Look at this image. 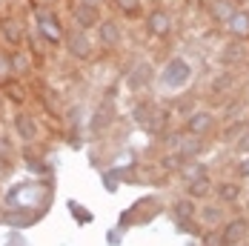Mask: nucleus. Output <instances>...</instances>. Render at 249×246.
<instances>
[{"label":"nucleus","mask_w":249,"mask_h":246,"mask_svg":"<svg viewBox=\"0 0 249 246\" xmlns=\"http://www.w3.org/2000/svg\"><path fill=\"white\" fill-rule=\"evenodd\" d=\"M238 177H249V155H244L238 163Z\"/></svg>","instance_id":"obj_29"},{"label":"nucleus","mask_w":249,"mask_h":246,"mask_svg":"<svg viewBox=\"0 0 249 246\" xmlns=\"http://www.w3.org/2000/svg\"><path fill=\"white\" fill-rule=\"evenodd\" d=\"M247 129H249V126H247L244 121H235V126H229V129L224 132V141H232V143H235V141H238V138H241Z\"/></svg>","instance_id":"obj_21"},{"label":"nucleus","mask_w":249,"mask_h":246,"mask_svg":"<svg viewBox=\"0 0 249 246\" xmlns=\"http://www.w3.org/2000/svg\"><path fill=\"white\" fill-rule=\"evenodd\" d=\"M15 129H18V135H20L23 141H35V138H37V126H35V121H32L29 115H18V118H15Z\"/></svg>","instance_id":"obj_14"},{"label":"nucleus","mask_w":249,"mask_h":246,"mask_svg":"<svg viewBox=\"0 0 249 246\" xmlns=\"http://www.w3.org/2000/svg\"><path fill=\"white\" fill-rule=\"evenodd\" d=\"M180 175H183L186 183H192V180H198V177H206V166H203L200 160H186V163L180 166Z\"/></svg>","instance_id":"obj_16"},{"label":"nucleus","mask_w":249,"mask_h":246,"mask_svg":"<svg viewBox=\"0 0 249 246\" xmlns=\"http://www.w3.org/2000/svg\"><path fill=\"white\" fill-rule=\"evenodd\" d=\"M215 189H218V197L226 200V203H232V200L241 197V186H238V183H229V180H226V183H218Z\"/></svg>","instance_id":"obj_18"},{"label":"nucleus","mask_w":249,"mask_h":246,"mask_svg":"<svg viewBox=\"0 0 249 246\" xmlns=\"http://www.w3.org/2000/svg\"><path fill=\"white\" fill-rule=\"evenodd\" d=\"M200 152H203V143H200V138H180V143H178V158L186 163V160H195Z\"/></svg>","instance_id":"obj_11"},{"label":"nucleus","mask_w":249,"mask_h":246,"mask_svg":"<svg viewBox=\"0 0 249 246\" xmlns=\"http://www.w3.org/2000/svg\"><path fill=\"white\" fill-rule=\"evenodd\" d=\"M238 54H241V52H238V46H226L221 60H224V63H229V60H238Z\"/></svg>","instance_id":"obj_28"},{"label":"nucleus","mask_w":249,"mask_h":246,"mask_svg":"<svg viewBox=\"0 0 249 246\" xmlns=\"http://www.w3.org/2000/svg\"><path fill=\"white\" fill-rule=\"evenodd\" d=\"M226 32L232 35V40H249V9H238L229 18Z\"/></svg>","instance_id":"obj_5"},{"label":"nucleus","mask_w":249,"mask_h":246,"mask_svg":"<svg viewBox=\"0 0 249 246\" xmlns=\"http://www.w3.org/2000/svg\"><path fill=\"white\" fill-rule=\"evenodd\" d=\"M212 192H215V183H212V177L206 175V177H198V180L189 183L186 197H192V200H203V197H209Z\"/></svg>","instance_id":"obj_12"},{"label":"nucleus","mask_w":249,"mask_h":246,"mask_svg":"<svg viewBox=\"0 0 249 246\" xmlns=\"http://www.w3.org/2000/svg\"><path fill=\"white\" fill-rule=\"evenodd\" d=\"M115 3L124 15H138L141 12V0H115Z\"/></svg>","instance_id":"obj_22"},{"label":"nucleus","mask_w":249,"mask_h":246,"mask_svg":"<svg viewBox=\"0 0 249 246\" xmlns=\"http://www.w3.org/2000/svg\"><path fill=\"white\" fill-rule=\"evenodd\" d=\"M238 12V3L235 0H209V15L215 23H229V18Z\"/></svg>","instance_id":"obj_8"},{"label":"nucleus","mask_w":249,"mask_h":246,"mask_svg":"<svg viewBox=\"0 0 249 246\" xmlns=\"http://www.w3.org/2000/svg\"><path fill=\"white\" fill-rule=\"evenodd\" d=\"M75 23L80 26V29H95V26L100 23V6H95V3H77L75 6Z\"/></svg>","instance_id":"obj_4"},{"label":"nucleus","mask_w":249,"mask_h":246,"mask_svg":"<svg viewBox=\"0 0 249 246\" xmlns=\"http://www.w3.org/2000/svg\"><path fill=\"white\" fill-rule=\"evenodd\" d=\"M221 238H224V244H241L244 238H249V221L247 218H232V221L224 226V232H221Z\"/></svg>","instance_id":"obj_6"},{"label":"nucleus","mask_w":249,"mask_h":246,"mask_svg":"<svg viewBox=\"0 0 249 246\" xmlns=\"http://www.w3.org/2000/svg\"><path fill=\"white\" fill-rule=\"evenodd\" d=\"M6 92H9V98L15 100V103H23V92H20L15 83H6Z\"/></svg>","instance_id":"obj_27"},{"label":"nucleus","mask_w":249,"mask_h":246,"mask_svg":"<svg viewBox=\"0 0 249 246\" xmlns=\"http://www.w3.org/2000/svg\"><path fill=\"white\" fill-rule=\"evenodd\" d=\"M215 123H218V118H215L212 112L198 109V112H192V115L186 118V132H189L192 138H203V135H209V132L215 129Z\"/></svg>","instance_id":"obj_1"},{"label":"nucleus","mask_w":249,"mask_h":246,"mask_svg":"<svg viewBox=\"0 0 249 246\" xmlns=\"http://www.w3.org/2000/svg\"><path fill=\"white\" fill-rule=\"evenodd\" d=\"M100 26V43L106 46V49H112V46H118L121 43V26L115 23V20H103Z\"/></svg>","instance_id":"obj_13"},{"label":"nucleus","mask_w":249,"mask_h":246,"mask_svg":"<svg viewBox=\"0 0 249 246\" xmlns=\"http://www.w3.org/2000/svg\"><path fill=\"white\" fill-rule=\"evenodd\" d=\"M9 60H12V74L29 72V57H26L23 52H15V54H9Z\"/></svg>","instance_id":"obj_20"},{"label":"nucleus","mask_w":249,"mask_h":246,"mask_svg":"<svg viewBox=\"0 0 249 246\" xmlns=\"http://www.w3.org/2000/svg\"><path fill=\"white\" fill-rule=\"evenodd\" d=\"M169 29H172V18H169V12L166 9H152L149 15H146V32L155 35V37H166L169 35Z\"/></svg>","instance_id":"obj_2"},{"label":"nucleus","mask_w":249,"mask_h":246,"mask_svg":"<svg viewBox=\"0 0 249 246\" xmlns=\"http://www.w3.org/2000/svg\"><path fill=\"white\" fill-rule=\"evenodd\" d=\"M152 77H155V69H152L149 63H146V60L138 63V66L129 72V89H135V92H138V89H146L152 83Z\"/></svg>","instance_id":"obj_9"},{"label":"nucleus","mask_w":249,"mask_h":246,"mask_svg":"<svg viewBox=\"0 0 249 246\" xmlns=\"http://www.w3.org/2000/svg\"><path fill=\"white\" fill-rule=\"evenodd\" d=\"M203 246H226V244H224V238H221L218 232H209V235L203 238Z\"/></svg>","instance_id":"obj_26"},{"label":"nucleus","mask_w":249,"mask_h":246,"mask_svg":"<svg viewBox=\"0 0 249 246\" xmlns=\"http://www.w3.org/2000/svg\"><path fill=\"white\" fill-rule=\"evenodd\" d=\"M0 32H3V37H6L12 46H20L23 32H20V23H18V20H3V23H0Z\"/></svg>","instance_id":"obj_15"},{"label":"nucleus","mask_w":249,"mask_h":246,"mask_svg":"<svg viewBox=\"0 0 249 246\" xmlns=\"http://www.w3.org/2000/svg\"><path fill=\"white\" fill-rule=\"evenodd\" d=\"M235 152H241V155H249V129L235 141Z\"/></svg>","instance_id":"obj_25"},{"label":"nucleus","mask_w":249,"mask_h":246,"mask_svg":"<svg viewBox=\"0 0 249 246\" xmlns=\"http://www.w3.org/2000/svg\"><path fill=\"white\" fill-rule=\"evenodd\" d=\"M86 3H95V6H100V3H103V0H86Z\"/></svg>","instance_id":"obj_30"},{"label":"nucleus","mask_w":249,"mask_h":246,"mask_svg":"<svg viewBox=\"0 0 249 246\" xmlns=\"http://www.w3.org/2000/svg\"><path fill=\"white\" fill-rule=\"evenodd\" d=\"M66 46H69V54H75L77 60H86L92 54V43H89V37L83 32H72L69 40H66Z\"/></svg>","instance_id":"obj_10"},{"label":"nucleus","mask_w":249,"mask_h":246,"mask_svg":"<svg viewBox=\"0 0 249 246\" xmlns=\"http://www.w3.org/2000/svg\"><path fill=\"white\" fill-rule=\"evenodd\" d=\"M175 215H178V221H192V218H195V203H192V197L178 200V203H175Z\"/></svg>","instance_id":"obj_19"},{"label":"nucleus","mask_w":249,"mask_h":246,"mask_svg":"<svg viewBox=\"0 0 249 246\" xmlns=\"http://www.w3.org/2000/svg\"><path fill=\"white\" fill-rule=\"evenodd\" d=\"M37 32H40L49 43H60V37H63V35H60V23H57V18H54L52 12L49 15H46V12L37 15Z\"/></svg>","instance_id":"obj_7"},{"label":"nucleus","mask_w":249,"mask_h":246,"mask_svg":"<svg viewBox=\"0 0 249 246\" xmlns=\"http://www.w3.org/2000/svg\"><path fill=\"white\" fill-rule=\"evenodd\" d=\"M189 77H192V69H189V63H183V60H172V63L163 69V80H166L172 89H180L183 83H189Z\"/></svg>","instance_id":"obj_3"},{"label":"nucleus","mask_w":249,"mask_h":246,"mask_svg":"<svg viewBox=\"0 0 249 246\" xmlns=\"http://www.w3.org/2000/svg\"><path fill=\"white\" fill-rule=\"evenodd\" d=\"M200 221L206 223V226H215V223H221V221H224V209H221L218 203H212V206L206 203V206L200 209Z\"/></svg>","instance_id":"obj_17"},{"label":"nucleus","mask_w":249,"mask_h":246,"mask_svg":"<svg viewBox=\"0 0 249 246\" xmlns=\"http://www.w3.org/2000/svg\"><path fill=\"white\" fill-rule=\"evenodd\" d=\"M12 77V60L9 54H0V80H9Z\"/></svg>","instance_id":"obj_24"},{"label":"nucleus","mask_w":249,"mask_h":246,"mask_svg":"<svg viewBox=\"0 0 249 246\" xmlns=\"http://www.w3.org/2000/svg\"><path fill=\"white\" fill-rule=\"evenodd\" d=\"M92 126H95L98 132H103V129L109 126V109H106V106H103V109H100L98 115H95V123H92Z\"/></svg>","instance_id":"obj_23"}]
</instances>
